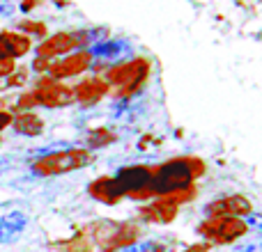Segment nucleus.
I'll use <instances>...</instances> for the list:
<instances>
[{"label":"nucleus","instance_id":"nucleus-1","mask_svg":"<svg viewBox=\"0 0 262 252\" xmlns=\"http://www.w3.org/2000/svg\"><path fill=\"white\" fill-rule=\"evenodd\" d=\"M193 179H195V172L189 161H170L152 174L147 193L166 195V193H175V190H184L193 184Z\"/></svg>","mask_w":262,"mask_h":252},{"label":"nucleus","instance_id":"nucleus-2","mask_svg":"<svg viewBox=\"0 0 262 252\" xmlns=\"http://www.w3.org/2000/svg\"><path fill=\"white\" fill-rule=\"evenodd\" d=\"M90 163V154L81 152V149H62V152L49 154V156H39L32 163V172L37 177H53V174H62V172H72L78 167Z\"/></svg>","mask_w":262,"mask_h":252},{"label":"nucleus","instance_id":"nucleus-3","mask_svg":"<svg viewBox=\"0 0 262 252\" xmlns=\"http://www.w3.org/2000/svg\"><path fill=\"white\" fill-rule=\"evenodd\" d=\"M88 35L83 32H58V35L49 37L46 41H41L39 48H37V55L39 58H58V55H67L72 53L74 48H78L81 44H85Z\"/></svg>","mask_w":262,"mask_h":252},{"label":"nucleus","instance_id":"nucleus-4","mask_svg":"<svg viewBox=\"0 0 262 252\" xmlns=\"http://www.w3.org/2000/svg\"><path fill=\"white\" fill-rule=\"evenodd\" d=\"M32 94H35L37 106L55 108V106H67L72 101L74 92L67 90L64 85H60L53 78H41V81H37V87L32 90Z\"/></svg>","mask_w":262,"mask_h":252},{"label":"nucleus","instance_id":"nucleus-5","mask_svg":"<svg viewBox=\"0 0 262 252\" xmlns=\"http://www.w3.org/2000/svg\"><path fill=\"white\" fill-rule=\"evenodd\" d=\"M113 179L118 181L122 193H143V190H147L149 181H152V172L143 165H129L122 167Z\"/></svg>","mask_w":262,"mask_h":252},{"label":"nucleus","instance_id":"nucleus-6","mask_svg":"<svg viewBox=\"0 0 262 252\" xmlns=\"http://www.w3.org/2000/svg\"><path fill=\"white\" fill-rule=\"evenodd\" d=\"M205 213L214 218H237L242 213H251V202L242 195H230L219 202H212L205 207Z\"/></svg>","mask_w":262,"mask_h":252},{"label":"nucleus","instance_id":"nucleus-7","mask_svg":"<svg viewBox=\"0 0 262 252\" xmlns=\"http://www.w3.org/2000/svg\"><path fill=\"white\" fill-rule=\"evenodd\" d=\"M88 53H74V55H67L62 58L60 62L51 64L49 67V73L53 81H60V78H69V76H76L81 73L83 69H88Z\"/></svg>","mask_w":262,"mask_h":252},{"label":"nucleus","instance_id":"nucleus-8","mask_svg":"<svg viewBox=\"0 0 262 252\" xmlns=\"http://www.w3.org/2000/svg\"><path fill=\"white\" fill-rule=\"evenodd\" d=\"M205 230H209L207 234L216 241H232L244 234L246 225L242 220H237V218H216V220H212Z\"/></svg>","mask_w":262,"mask_h":252},{"label":"nucleus","instance_id":"nucleus-9","mask_svg":"<svg viewBox=\"0 0 262 252\" xmlns=\"http://www.w3.org/2000/svg\"><path fill=\"white\" fill-rule=\"evenodd\" d=\"M145 76H147V62H145V60H136V62L122 64V67L111 71V81H113L115 85H122V87L136 85V83L143 81Z\"/></svg>","mask_w":262,"mask_h":252},{"label":"nucleus","instance_id":"nucleus-10","mask_svg":"<svg viewBox=\"0 0 262 252\" xmlns=\"http://www.w3.org/2000/svg\"><path fill=\"white\" fill-rule=\"evenodd\" d=\"M0 44H3L7 58L16 60V58H23L30 51V37L23 35V32L5 30V32H0Z\"/></svg>","mask_w":262,"mask_h":252},{"label":"nucleus","instance_id":"nucleus-11","mask_svg":"<svg viewBox=\"0 0 262 252\" xmlns=\"http://www.w3.org/2000/svg\"><path fill=\"white\" fill-rule=\"evenodd\" d=\"M9 126H12L16 133L28 135V138L41 135V131H44V122L32 113H21V115H16V117H12V124Z\"/></svg>","mask_w":262,"mask_h":252},{"label":"nucleus","instance_id":"nucleus-12","mask_svg":"<svg viewBox=\"0 0 262 252\" xmlns=\"http://www.w3.org/2000/svg\"><path fill=\"white\" fill-rule=\"evenodd\" d=\"M129 44L127 41H120V39H113V41H101V44H95L90 48V55H97L101 60H118L122 55L129 53Z\"/></svg>","mask_w":262,"mask_h":252},{"label":"nucleus","instance_id":"nucleus-13","mask_svg":"<svg viewBox=\"0 0 262 252\" xmlns=\"http://www.w3.org/2000/svg\"><path fill=\"white\" fill-rule=\"evenodd\" d=\"M90 195H95L97 199H104V202H118L124 193L115 179H99L90 186Z\"/></svg>","mask_w":262,"mask_h":252},{"label":"nucleus","instance_id":"nucleus-14","mask_svg":"<svg viewBox=\"0 0 262 252\" xmlns=\"http://www.w3.org/2000/svg\"><path fill=\"white\" fill-rule=\"evenodd\" d=\"M104 92H106V87L101 81H83L81 85L76 87L74 94H76L78 101H83V104H95L97 99L104 96Z\"/></svg>","mask_w":262,"mask_h":252},{"label":"nucleus","instance_id":"nucleus-15","mask_svg":"<svg viewBox=\"0 0 262 252\" xmlns=\"http://www.w3.org/2000/svg\"><path fill=\"white\" fill-rule=\"evenodd\" d=\"M0 220H3L9 230L16 232V234H21V232L26 230V225H28V216L23 211H9V213H5Z\"/></svg>","mask_w":262,"mask_h":252},{"label":"nucleus","instance_id":"nucleus-16","mask_svg":"<svg viewBox=\"0 0 262 252\" xmlns=\"http://www.w3.org/2000/svg\"><path fill=\"white\" fill-rule=\"evenodd\" d=\"M147 218H152V220H159V222H168L172 216H175V207H172L170 202H166V204H159V207H154V209H147Z\"/></svg>","mask_w":262,"mask_h":252},{"label":"nucleus","instance_id":"nucleus-17","mask_svg":"<svg viewBox=\"0 0 262 252\" xmlns=\"http://www.w3.org/2000/svg\"><path fill=\"white\" fill-rule=\"evenodd\" d=\"M18 30L28 32V35H44L46 26L44 23H37V21H21L18 23Z\"/></svg>","mask_w":262,"mask_h":252},{"label":"nucleus","instance_id":"nucleus-18","mask_svg":"<svg viewBox=\"0 0 262 252\" xmlns=\"http://www.w3.org/2000/svg\"><path fill=\"white\" fill-rule=\"evenodd\" d=\"M154 248V241H140V243H127L118 252H149Z\"/></svg>","mask_w":262,"mask_h":252},{"label":"nucleus","instance_id":"nucleus-19","mask_svg":"<svg viewBox=\"0 0 262 252\" xmlns=\"http://www.w3.org/2000/svg\"><path fill=\"white\" fill-rule=\"evenodd\" d=\"M18 236H21V234H16L14 230H9V227L0 220V243H12V241H16Z\"/></svg>","mask_w":262,"mask_h":252},{"label":"nucleus","instance_id":"nucleus-20","mask_svg":"<svg viewBox=\"0 0 262 252\" xmlns=\"http://www.w3.org/2000/svg\"><path fill=\"white\" fill-rule=\"evenodd\" d=\"M32 106H37L35 94H32V92H26V94L18 96V101H16V108L18 110H28V108H32Z\"/></svg>","mask_w":262,"mask_h":252},{"label":"nucleus","instance_id":"nucleus-21","mask_svg":"<svg viewBox=\"0 0 262 252\" xmlns=\"http://www.w3.org/2000/svg\"><path fill=\"white\" fill-rule=\"evenodd\" d=\"M235 252H262V239L258 241H246V243H239L235 248Z\"/></svg>","mask_w":262,"mask_h":252},{"label":"nucleus","instance_id":"nucleus-22","mask_svg":"<svg viewBox=\"0 0 262 252\" xmlns=\"http://www.w3.org/2000/svg\"><path fill=\"white\" fill-rule=\"evenodd\" d=\"M23 83H26V71H16V69H14L7 76V87H21Z\"/></svg>","mask_w":262,"mask_h":252},{"label":"nucleus","instance_id":"nucleus-23","mask_svg":"<svg viewBox=\"0 0 262 252\" xmlns=\"http://www.w3.org/2000/svg\"><path fill=\"white\" fill-rule=\"evenodd\" d=\"M244 225H246V227H253V230H258V232H262V213H246Z\"/></svg>","mask_w":262,"mask_h":252},{"label":"nucleus","instance_id":"nucleus-24","mask_svg":"<svg viewBox=\"0 0 262 252\" xmlns=\"http://www.w3.org/2000/svg\"><path fill=\"white\" fill-rule=\"evenodd\" d=\"M14 60L12 58H0V78H7L14 71Z\"/></svg>","mask_w":262,"mask_h":252},{"label":"nucleus","instance_id":"nucleus-25","mask_svg":"<svg viewBox=\"0 0 262 252\" xmlns=\"http://www.w3.org/2000/svg\"><path fill=\"white\" fill-rule=\"evenodd\" d=\"M49 60L46 58H39V55H37L35 58V62H32V69H35V71H49Z\"/></svg>","mask_w":262,"mask_h":252},{"label":"nucleus","instance_id":"nucleus-26","mask_svg":"<svg viewBox=\"0 0 262 252\" xmlns=\"http://www.w3.org/2000/svg\"><path fill=\"white\" fill-rule=\"evenodd\" d=\"M14 14V5L9 0H0V16H12Z\"/></svg>","mask_w":262,"mask_h":252},{"label":"nucleus","instance_id":"nucleus-27","mask_svg":"<svg viewBox=\"0 0 262 252\" xmlns=\"http://www.w3.org/2000/svg\"><path fill=\"white\" fill-rule=\"evenodd\" d=\"M9 124H12V115H9L7 110H0V131L7 129Z\"/></svg>","mask_w":262,"mask_h":252},{"label":"nucleus","instance_id":"nucleus-28","mask_svg":"<svg viewBox=\"0 0 262 252\" xmlns=\"http://www.w3.org/2000/svg\"><path fill=\"white\" fill-rule=\"evenodd\" d=\"M186 252H207V245H193V248H189Z\"/></svg>","mask_w":262,"mask_h":252},{"label":"nucleus","instance_id":"nucleus-29","mask_svg":"<svg viewBox=\"0 0 262 252\" xmlns=\"http://www.w3.org/2000/svg\"><path fill=\"white\" fill-rule=\"evenodd\" d=\"M7 165H9V161H3V158H0V172H3Z\"/></svg>","mask_w":262,"mask_h":252},{"label":"nucleus","instance_id":"nucleus-30","mask_svg":"<svg viewBox=\"0 0 262 252\" xmlns=\"http://www.w3.org/2000/svg\"><path fill=\"white\" fill-rule=\"evenodd\" d=\"M0 58H7V53H5V48H3V44H0Z\"/></svg>","mask_w":262,"mask_h":252}]
</instances>
